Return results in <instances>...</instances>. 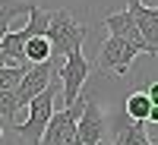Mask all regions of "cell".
Masks as SVG:
<instances>
[{
  "label": "cell",
  "instance_id": "5bb4252c",
  "mask_svg": "<svg viewBox=\"0 0 158 145\" xmlns=\"http://www.w3.org/2000/svg\"><path fill=\"white\" fill-rule=\"evenodd\" d=\"M3 133H6V129H3V123H0V139H3Z\"/></svg>",
  "mask_w": 158,
  "mask_h": 145
},
{
  "label": "cell",
  "instance_id": "6da1fadb",
  "mask_svg": "<svg viewBox=\"0 0 158 145\" xmlns=\"http://www.w3.org/2000/svg\"><path fill=\"white\" fill-rule=\"evenodd\" d=\"M57 98H60V76L54 73V76H51V82L38 91L29 104H25V107H29V117H25L22 123L13 126V129H16V136H19L25 145H38V139H41V133H44V123L51 120V114L57 111Z\"/></svg>",
  "mask_w": 158,
  "mask_h": 145
},
{
  "label": "cell",
  "instance_id": "3957f363",
  "mask_svg": "<svg viewBox=\"0 0 158 145\" xmlns=\"http://www.w3.org/2000/svg\"><path fill=\"white\" fill-rule=\"evenodd\" d=\"M92 73V63L85 60L82 54V47H76V50H67L60 60V66H57V76H60V98H63V107L67 104H73L79 95H82V85H85V79Z\"/></svg>",
  "mask_w": 158,
  "mask_h": 145
},
{
  "label": "cell",
  "instance_id": "ba28073f",
  "mask_svg": "<svg viewBox=\"0 0 158 145\" xmlns=\"http://www.w3.org/2000/svg\"><path fill=\"white\" fill-rule=\"evenodd\" d=\"M104 29H108V35H117V38H123V41H130V44H136L142 54H146V47H142V35L136 32V22H133V16L123 10V13H111L108 19H104Z\"/></svg>",
  "mask_w": 158,
  "mask_h": 145
},
{
  "label": "cell",
  "instance_id": "30bf717a",
  "mask_svg": "<svg viewBox=\"0 0 158 145\" xmlns=\"http://www.w3.org/2000/svg\"><path fill=\"white\" fill-rule=\"evenodd\" d=\"M29 3H32V0H0V38H3V32L10 29L13 19L22 16V13L29 10ZM0 66H6L3 57H0Z\"/></svg>",
  "mask_w": 158,
  "mask_h": 145
},
{
  "label": "cell",
  "instance_id": "4fadbf2b",
  "mask_svg": "<svg viewBox=\"0 0 158 145\" xmlns=\"http://www.w3.org/2000/svg\"><path fill=\"white\" fill-rule=\"evenodd\" d=\"M16 114H19V104H16L13 88H0V123H3V129H13Z\"/></svg>",
  "mask_w": 158,
  "mask_h": 145
},
{
  "label": "cell",
  "instance_id": "277c9868",
  "mask_svg": "<svg viewBox=\"0 0 158 145\" xmlns=\"http://www.w3.org/2000/svg\"><path fill=\"white\" fill-rule=\"evenodd\" d=\"M139 54L142 50L136 44H130V41H123V38H117V35H108V41L98 50L95 66H98V73H108V76H127Z\"/></svg>",
  "mask_w": 158,
  "mask_h": 145
},
{
  "label": "cell",
  "instance_id": "9c48e42d",
  "mask_svg": "<svg viewBox=\"0 0 158 145\" xmlns=\"http://www.w3.org/2000/svg\"><path fill=\"white\" fill-rule=\"evenodd\" d=\"M123 107H127V117H130V120H142V123H146L149 114H152V107H155V101L146 95V91H133V95L127 98Z\"/></svg>",
  "mask_w": 158,
  "mask_h": 145
},
{
  "label": "cell",
  "instance_id": "5b68a950",
  "mask_svg": "<svg viewBox=\"0 0 158 145\" xmlns=\"http://www.w3.org/2000/svg\"><path fill=\"white\" fill-rule=\"evenodd\" d=\"M57 66H60V60H57V57H48V60H41V63H29V66L22 70L16 88H13V95H16V104H19V107H25V104H29L38 91L51 82V76L57 73Z\"/></svg>",
  "mask_w": 158,
  "mask_h": 145
},
{
  "label": "cell",
  "instance_id": "7c38bea8",
  "mask_svg": "<svg viewBox=\"0 0 158 145\" xmlns=\"http://www.w3.org/2000/svg\"><path fill=\"white\" fill-rule=\"evenodd\" d=\"M22 54H25V60H29V63H41V60H48V57H51V44H48V38H44V35L29 38V41L22 44Z\"/></svg>",
  "mask_w": 158,
  "mask_h": 145
},
{
  "label": "cell",
  "instance_id": "8992f818",
  "mask_svg": "<svg viewBox=\"0 0 158 145\" xmlns=\"http://www.w3.org/2000/svg\"><path fill=\"white\" fill-rule=\"evenodd\" d=\"M104 133H108V120H104L101 104L92 101V98H85L82 114H79L76 129H73V142L76 145H101L104 142Z\"/></svg>",
  "mask_w": 158,
  "mask_h": 145
},
{
  "label": "cell",
  "instance_id": "52a82bcc",
  "mask_svg": "<svg viewBox=\"0 0 158 145\" xmlns=\"http://www.w3.org/2000/svg\"><path fill=\"white\" fill-rule=\"evenodd\" d=\"M127 13L133 16L136 32L142 35V47H146V54H155V50H158V44H155V35H158V10L155 6H142V0H127Z\"/></svg>",
  "mask_w": 158,
  "mask_h": 145
},
{
  "label": "cell",
  "instance_id": "8fae6325",
  "mask_svg": "<svg viewBox=\"0 0 158 145\" xmlns=\"http://www.w3.org/2000/svg\"><path fill=\"white\" fill-rule=\"evenodd\" d=\"M117 142L120 145H155L152 136H149V129L142 126V120H133L130 126H123L120 133H117Z\"/></svg>",
  "mask_w": 158,
  "mask_h": 145
},
{
  "label": "cell",
  "instance_id": "7a4b0ae2",
  "mask_svg": "<svg viewBox=\"0 0 158 145\" xmlns=\"http://www.w3.org/2000/svg\"><path fill=\"white\" fill-rule=\"evenodd\" d=\"M44 38H48V44H51V57L63 60L67 50L82 47V41L89 38V25L79 19L73 10H54V13H48Z\"/></svg>",
  "mask_w": 158,
  "mask_h": 145
},
{
  "label": "cell",
  "instance_id": "9a60e30c",
  "mask_svg": "<svg viewBox=\"0 0 158 145\" xmlns=\"http://www.w3.org/2000/svg\"><path fill=\"white\" fill-rule=\"evenodd\" d=\"M108 145H120V142H117V136H114V142H108Z\"/></svg>",
  "mask_w": 158,
  "mask_h": 145
}]
</instances>
